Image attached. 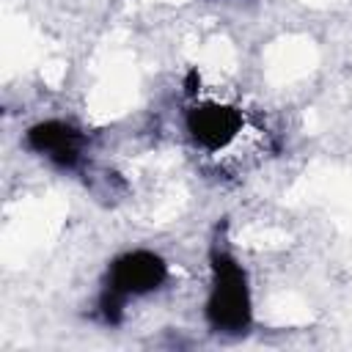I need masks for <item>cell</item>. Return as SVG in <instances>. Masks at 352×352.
Listing matches in <instances>:
<instances>
[{"instance_id":"obj_4","label":"cell","mask_w":352,"mask_h":352,"mask_svg":"<svg viewBox=\"0 0 352 352\" xmlns=\"http://www.w3.org/2000/svg\"><path fill=\"white\" fill-rule=\"evenodd\" d=\"M25 148L58 170H80L88 154V135L63 118L36 121L25 129Z\"/></svg>"},{"instance_id":"obj_3","label":"cell","mask_w":352,"mask_h":352,"mask_svg":"<svg viewBox=\"0 0 352 352\" xmlns=\"http://www.w3.org/2000/svg\"><path fill=\"white\" fill-rule=\"evenodd\" d=\"M242 126V110L223 99L192 94V102L184 110V132L190 143L206 154H220L223 148H228L239 138Z\"/></svg>"},{"instance_id":"obj_1","label":"cell","mask_w":352,"mask_h":352,"mask_svg":"<svg viewBox=\"0 0 352 352\" xmlns=\"http://www.w3.org/2000/svg\"><path fill=\"white\" fill-rule=\"evenodd\" d=\"M206 261H209V289L204 302L206 327L214 336H228V338L248 336L253 327V292H250L248 270L239 264L220 228L209 245Z\"/></svg>"},{"instance_id":"obj_2","label":"cell","mask_w":352,"mask_h":352,"mask_svg":"<svg viewBox=\"0 0 352 352\" xmlns=\"http://www.w3.org/2000/svg\"><path fill=\"white\" fill-rule=\"evenodd\" d=\"M168 278H170V267L154 250L135 248L116 256L107 264V272L96 297V308H94L96 319L107 327H118L126 316L129 300L160 292L168 283Z\"/></svg>"}]
</instances>
